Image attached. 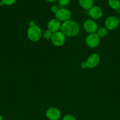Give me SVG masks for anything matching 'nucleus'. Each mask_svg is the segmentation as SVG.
Segmentation results:
<instances>
[{
  "mask_svg": "<svg viewBox=\"0 0 120 120\" xmlns=\"http://www.w3.org/2000/svg\"><path fill=\"white\" fill-rule=\"evenodd\" d=\"M105 27L108 30H113L116 29L120 25L118 18L115 16H109L106 18L104 22Z\"/></svg>",
  "mask_w": 120,
  "mask_h": 120,
  "instance_id": "obj_6",
  "label": "nucleus"
},
{
  "mask_svg": "<svg viewBox=\"0 0 120 120\" xmlns=\"http://www.w3.org/2000/svg\"><path fill=\"white\" fill-rule=\"evenodd\" d=\"M101 57L99 54L96 53H94L88 56L87 60L85 61L87 64V68L88 69H93L97 66L100 62Z\"/></svg>",
  "mask_w": 120,
  "mask_h": 120,
  "instance_id": "obj_7",
  "label": "nucleus"
},
{
  "mask_svg": "<svg viewBox=\"0 0 120 120\" xmlns=\"http://www.w3.org/2000/svg\"><path fill=\"white\" fill-rule=\"evenodd\" d=\"M42 36V32L39 26H29L27 30V36L31 41L36 42L40 41Z\"/></svg>",
  "mask_w": 120,
  "mask_h": 120,
  "instance_id": "obj_2",
  "label": "nucleus"
},
{
  "mask_svg": "<svg viewBox=\"0 0 120 120\" xmlns=\"http://www.w3.org/2000/svg\"><path fill=\"white\" fill-rule=\"evenodd\" d=\"M84 30L89 34L96 33L98 29V25L93 19H87L83 24Z\"/></svg>",
  "mask_w": 120,
  "mask_h": 120,
  "instance_id": "obj_8",
  "label": "nucleus"
},
{
  "mask_svg": "<svg viewBox=\"0 0 120 120\" xmlns=\"http://www.w3.org/2000/svg\"><path fill=\"white\" fill-rule=\"evenodd\" d=\"M81 67L84 69H85L87 68V64H86L85 62H82V63H81Z\"/></svg>",
  "mask_w": 120,
  "mask_h": 120,
  "instance_id": "obj_20",
  "label": "nucleus"
},
{
  "mask_svg": "<svg viewBox=\"0 0 120 120\" xmlns=\"http://www.w3.org/2000/svg\"><path fill=\"white\" fill-rule=\"evenodd\" d=\"M47 2H49V3H53V2H56V1H58V0H45Z\"/></svg>",
  "mask_w": 120,
  "mask_h": 120,
  "instance_id": "obj_22",
  "label": "nucleus"
},
{
  "mask_svg": "<svg viewBox=\"0 0 120 120\" xmlns=\"http://www.w3.org/2000/svg\"><path fill=\"white\" fill-rule=\"evenodd\" d=\"M46 116L49 120H59L61 117V114L58 109L51 107L46 111Z\"/></svg>",
  "mask_w": 120,
  "mask_h": 120,
  "instance_id": "obj_10",
  "label": "nucleus"
},
{
  "mask_svg": "<svg viewBox=\"0 0 120 120\" xmlns=\"http://www.w3.org/2000/svg\"><path fill=\"white\" fill-rule=\"evenodd\" d=\"M118 20H119V22H120V15L118 18Z\"/></svg>",
  "mask_w": 120,
  "mask_h": 120,
  "instance_id": "obj_25",
  "label": "nucleus"
},
{
  "mask_svg": "<svg viewBox=\"0 0 120 120\" xmlns=\"http://www.w3.org/2000/svg\"><path fill=\"white\" fill-rule=\"evenodd\" d=\"M108 30L105 26L100 27L98 29L96 34L100 38H104L108 35Z\"/></svg>",
  "mask_w": 120,
  "mask_h": 120,
  "instance_id": "obj_14",
  "label": "nucleus"
},
{
  "mask_svg": "<svg viewBox=\"0 0 120 120\" xmlns=\"http://www.w3.org/2000/svg\"><path fill=\"white\" fill-rule=\"evenodd\" d=\"M51 41L55 46L61 47L65 43L66 36L61 30L56 32L52 34Z\"/></svg>",
  "mask_w": 120,
  "mask_h": 120,
  "instance_id": "obj_3",
  "label": "nucleus"
},
{
  "mask_svg": "<svg viewBox=\"0 0 120 120\" xmlns=\"http://www.w3.org/2000/svg\"><path fill=\"white\" fill-rule=\"evenodd\" d=\"M88 13L90 17L92 19H100L103 16V11L100 7L94 5L88 10Z\"/></svg>",
  "mask_w": 120,
  "mask_h": 120,
  "instance_id": "obj_9",
  "label": "nucleus"
},
{
  "mask_svg": "<svg viewBox=\"0 0 120 120\" xmlns=\"http://www.w3.org/2000/svg\"><path fill=\"white\" fill-rule=\"evenodd\" d=\"M60 30L65 36L72 38L76 36L79 34L80 27L77 22L73 20L69 19L61 23Z\"/></svg>",
  "mask_w": 120,
  "mask_h": 120,
  "instance_id": "obj_1",
  "label": "nucleus"
},
{
  "mask_svg": "<svg viewBox=\"0 0 120 120\" xmlns=\"http://www.w3.org/2000/svg\"><path fill=\"white\" fill-rule=\"evenodd\" d=\"M50 9H51V11L52 12L54 13V14H55V13L58 11L59 8H58V7L56 5H52Z\"/></svg>",
  "mask_w": 120,
  "mask_h": 120,
  "instance_id": "obj_19",
  "label": "nucleus"
},
{
  "mask_svg": "<svg viewBox=\"0 0 120 120\" xmlns=\"http://www.w3.org/2000/svg\"><path fill=\"white\" fill-rule=\"evenodd\" d=\"M29 26H32L35 25V22L34 21H30L29 22Z\"/></svg>",
  "mask_w": 120,
  "mask_h": 120,
  "instance_id": "obj_21",
  "label": "nucleus"
},
{
  "mask_svg": "<svg viewBox=\"0 0 120 120\" xmlns=\"http://www.w3.org/2000/svg\"><path fill=\"white\" fill-rule=\"evenodd\" d=\"M80 7L84 9L89 10L94 5V0H78Z\"/></svg>",
  "mask_w": 120,
  "mask_h": 120,
  "instance_id": "obj_12",
  "label": "nucleus"
},
{
  "mask_svg": "<svg viewBox=\"0 0 120 120\" xmlns=\"http://www.w3.org/2000/svg\"><path fill=\"white\" fill-rule=\"evenodd\" d=\"M55 18L60 22L68 21L72 16V13L69 9L65 8H59L58 11L55 14Z\"/></svg>",
  "mask_w": 120,
  "mask_h": 120,
  "instance_id": "obj_4",
  "label": "nucleus"
},
{
  "mask_svg": "<svg viewBox=\"0 0 120 120\" xmlns=\"http://www.w3.org/2000/svg\"><path fill=\"white\" fill-rule=\"evenodd\" d=\"M0 43H1V41H0Z\"/></svg>",
  "mask_w": 120,
  "mask_h": 120,
  "instance_id": "obj_26",
  "label": "nucleus"
},
{
  "mask_svg": "<svg viewBox=\"0 0 120 120\" xmlns=\"http://www.w3.org/2000/svg\"><path fill=\"white\" fill-rule=\"evenodd\" d=\"M58 1L61 5L64 6V7L68 5L71 2V0H58Z\"/></svg>",
  "mask_w": 120,
  "mask_h": 120,
  "instance_id": "obj_17",
  "label": "nucleus"
},
{
  "mask_svg": "<svg viewBox=\"0 0 120 120\" xmlns=\"http://www.w3.org/2000/svg\"><path fill=\"white\" fill-rule=\"evenodd\" d=\"M0 5L1 6H3V5H4V3L3 2H2V1H0Z\"/></svg>",
  "mask_w": 120,
  "mask_h": 120,
  "instance_id": "obj_23",
  "label": "nucleus"
},
{
  "mask_svg": "<svg viewBox=\"0 0 120 120\" xmlns=\"http://www.w3.org/2000/svg\"><path fill=\"white\" fill-rule=\"evenodd\" d=\"M61 23L60 21L56 19V18L52 19L48 22L47 27L48 30H50L52 33L60 31L61 29Z\"/></svg>",
  "mask_w": 120,
  "mask_h": 120,
  "instance_id": "obj_11",
  "label": "nucleus"
},
{
  "mask_svg": "<svg viewBox=\"0 0 120 120\" xmlns=\"http://www.w3.org/2000/svg\"><path fill=\"white\" fill-rule=\"evenodd\" d=\"M2 2L4 3V5H12L13 4L16 2V0H1Z\"/></svg>",
  "mask_w": 120,
  "mask_h": 120,
  "instance_id": "obj_16",
  "label": "nucleus"
},
{
  "mask_svg": "<svg viewBox=\"0 0 120 120\" xmlns=\"http://www.w3.org/2000/svg\"><path fill=\"white\" fill-rule=\"evenodd\" d=\"M62 120H76L75 117L70 114H67L65 116L62 118Z\"/></svg>",
  "mask_w": 120,
  "mask_h": 120,
  "instance_id": "obj_18",
  "label": "nucleus"
},
{
  "mask_svg": "<svg viewBox=\"0 0 120 120\" xmlns=\"http://www.w3.org/2000/svg\"><path fill=\"white\" fill-rule=\"evenodd\" d=\"M108 5L114 10L120 9V0H108Z\"/></svg>",
  "mask_w": 120,
  "mask_h": 120,
  "instance_id": "obj_13",
  "label": "nucleus"
},
{
  "mask_svg": "<svg viewBox=\"0 0 120 120\" xmlns=\"http://www.w3.org/2000/svg\"><path fill=\"white\" fill-rule=\"evenodd\" d=\"M52 34L53 33H52L50 30L47 29V30H45V31L42 33V36H43L44 38L45 39L49 40L51 39V38Z\"/></svg>",
  "mask_w": 120,
  "mask_h": 120,
  "instance_id": "obj_15",
  "label": "nucleus"
},
{
  "mask_svg": "<svg viewBox=\"0 0 120 120\" xmlns=\"http://www.w3.org/2000/svg\"><path fill=\"white\" fill-rule=\"evenodd\" d=\"M100 38L96 33L90 34L87 36L85 42L87 45L90 48H95L99 46L100 43Z\"/></svg>",
  "mask_w": 120,
  "mask_h": 120,
  "instance_id": "obj_5",
  "label": "nucleus"
},
{
  "mask_svg": "<svg viewBox=\"0 0 120 120\" xmlns=\"http://www.w3.org/2000/svg\"><path fill=\"white\" fill-rule=\"evenodd\" d=\"M0 120H3V117L1 114H0Z\"/></svg>",
  "mask_w": 120,
  "mask_h": 120,
  "instance_id": "obj_24",
  "label": "nucleus"
}]
</instances>
